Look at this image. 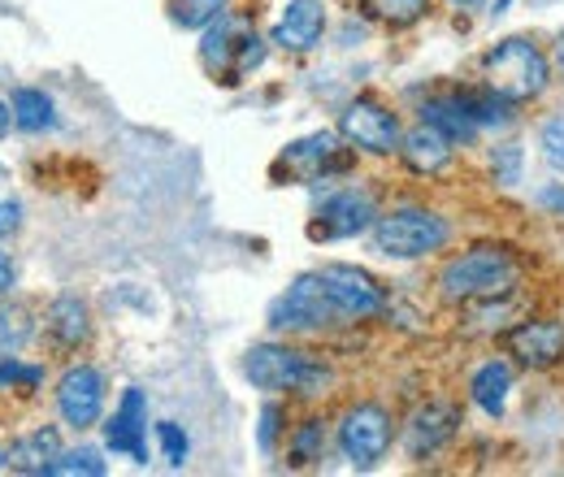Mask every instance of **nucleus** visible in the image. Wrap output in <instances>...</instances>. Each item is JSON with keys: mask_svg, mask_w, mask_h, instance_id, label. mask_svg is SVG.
I'll return each mask as SVG.
<instances>
[{"mask_svg": "<svg viewBox=\"0 0 564 477\" xmlns=\"http://www.w3.org/2000/svg\"><path fill=\"white\" fill-rule=\"evenodd\" d=\"M373 221H378V208L369 200V192H335L326 205L317 208V221H313V239H356V235H365V230H373Z\"/></svg>", "mask_w": 564, "mask_h": 477, "instance_id": "nucleus-12", "label": "nucleus"}, {"mask_svg": "<svg viewBox=\"0 0 564 477\" xmlns=\"http://www.w3.org/2000/svg\"><path fill=\"white\" fill-rule=\"evenodd\" d=\"M44 382V369L40 365H26L18 356H0V391H35Z\"/></svg>", "mask_w": 564, "mask_h": 477, "instance_id": "nucleus-25", "label": "nucleus"}, {"mask_svg": "<svg viewBox=\"0 0 564 477\" xmlns=\"http://www.w3.org/2000/svg\"><path fill=\"white\" fill-rule=\"evenodd\" d=\"M482 69H487V87H491L495 96L512 100V105L534 100L547 87V57L539 53V44L517 40V35L495 44L491 53H487V62H482Z\"/></svg>", "mask_w": 564, "mask_h": 477, "instance_id": "nucleus-5", "label": "nucleus"}, {"mask_svg": "<svg viewBox=\"0 0 564 477\" xmlns=\"http://www.w3.org/2000/svg\"><path fill=\"white\" fill-rule=\"evenodd\" d=\"M57 412L74 430L96 425L100 412H105V378H100V369H91V365L66 369L62 382H57Z\"/></svg>", "mask_w": 564, "mask_h": 477, "instance_id": "nucleus-11", "label": "nucleus"}, {"mask_svg": "<svg viewBox=\"0 0 564 477\" xmlns=\"http://www.w3.org/2000/svg\"><path fill=\"white\" fill-rule=\"evenodd\" d=\"M521 165H525L521 143H499L491 152V174L499 187H517L521 183Z\"/></svg>", "mask_w": 564, "mask_h": 477, "instance_id": "nucleus-29", "label": "nucleus"}, {"mask_svg": "<svg viewBox=\"0 0 564 477\" xmlns=\"http://www.w3.org/2000/svg\"><path fill=\"white\" fill-rule=\"evenodd\" d=\"M4 465H9V460H4V447H0V469H4Z\"/></svg>", "mask_w": 564, "mask_h": 477, "instance_id": "nucleus-36", "label": "nucleus"}, {"mask_svg": "<svg viewBox=\"0 0 564 477\" xmlns=\"http://www.w3.org/2000/svg\"><path fill=\"white\" fill-rule=\"evenodd\" d=\"M221 13H226L221 0H170V18H174V26H183V31H205Z\"/></svg>", "mask_w": 564, "mask_h": 477, "instance_id": "nucleus-24", "label": "nucleus"}, {"mask_svg": "<svg viewBox=\"0 0 564 477\" xmlns=\"http://www.w3.org/2000/svg\"><path fill=\"white\" fill-rule=\"evenodd\" d=\"M9 127H13V109H9L4 100H0V139L9 135Z\"/></svg>", "mask_w": 564, "mask_h": 477, "instance_id": "nucleus-35", "label": "nucleus"}, {"mask_svg": "<svg viewBox=\"0 0 564 477\" xmlns=\"http://www.w3.org/2000/svg\"><path fill=\"white\" fill-rule=\"evenodd\" d=\"M200 62H205V69H209L217 83L235 87V83H243L252 69L265 62V40H261L248 22H239V18H230V13H221L217 22L205 26Z\"/></svg>", "mask_w": 564, "mask_h": 477, "instance_id": "nucleus-3", "label": "nucleus"}, {"mask_svg": "<svg viewBox=\"0 0 564 477\" xmlns=\"http://www.w3.org/2000/svg\"><path fill=\"white\" fill-rule=\"evenodd\" d=\"M344 165H348V152L339 148V139L330 131L295 139V143L282 148L279 156V170H286V178H295V183H317L326 174H339Z\"/></svg>", "mask_w": 564, "mask_h": 477, "instance_id": "nucleus-10", "label": "nucleus"}, {"mask_svg": "<svg viewBox=\"0 0 564 477\" xmlns=\"http://www.w3.org/2000/svg\"><path fill=\"white\" fill-rule=\"evenodd\" d=\"M322 452H326V430H322V421H304V425L295 430V443H291V465H313V460H322Z\"/></svg>", "mask_w": 564, "mask_h": 477, "instance_id": "nucleus-28", "label": "nucleus"}, {"mask_svg": "<svg viewBox=\"0 0 564 477\" xmlns=\"http://www.w3.org/2000/svg\"><path fill=\"white\" fill-rule=\"evenodd\" d=\"M335 322H344V317H339V308H335V300H330L317 270L300 273L270 304V326L274 330H322V326H335Z\"/></svg>", "mask_w": 564, "mask_h": 477, "instance_id": "nucleus-6", "label": "nucleus"}, {"mask_svg": "<svg viewBox=\"0 0 564 477\" xmlns=\"http://www.w3.org/2000/svg\"><path fill=\"white\" fill-rule=\"evenodd\" d=\"M365 9L387 26H413L425 13V0H365Z\"/></svg>", "mask_w": 564, "mask_h": 477, "instance_id": "nucleus-27", "label": "nucleus"}, {"mask_svg": "<svg viewBox=\"0 0 564 477\" xmlns=\"http://www.w3.org/2000/svg\"><path fill=\"white\" fill-rule=\"evenodd\" d=\"M326 35V4L322 0H286L270 31V44L282 53H313Z\"/></svg>", "mask_w": 564, "mask_h": 477, "instance_id": "nucleus-13", "label": "nucleus"}, {"mask_svg": "<svg viewBox=\"0 0 564 477\" xmlns=\"http://www.w3.org/2000/svg\"><path fill=\"white\" fill-rule=\"evenodd\" d=\"M156 438H161V452H165V465H174V469H183L187 465V452H192V443H187V434L174 425V421H161L156 425Z\"/></svg>", "mask_w": 564, "mask_h": 477, "instance_id": "nucleus-30", "label": "nucleus"}, {"mask_svg": "<svg viewBox=\"0 0 564 477\" xmlns=\"http://www.w3.org/2000/svg\"><path fill=\"white\" fill-rule=\"evenodd\" d=\"M452 239V226L434 208H395L373 221V248L395 261H422Z\"/></svg>", "mask_w": 564, "mask_h": 477, "instance_id": "nucleus-4", "label": "nucleus"}, {"mask_svg": "<svg viewBox=\"0 0 564 477\" xmlns=\"http://www.w3.org/2000/svg\"><path fill=\"white\" fill-rule=\"evenodd\" d=\"M13 282H18L13 257H9V252H0V295H9V291H13Z\"/></svg>", "mask_w": 564, "mask_h": 477, "instance_id": "nucleus-34", "label": "nucleus"}, {"mask_svg": "<svg viewBox=\"0 0 564 477\" xmlns=\"http://www.w3.org/2000/svg\"><path fill=\"white\" fill-rule=\"evenodd\" d=\"M322 282L339 308L344 322H365V317H378L387 308V291L378 286V278L356 265H322Z\"/></svg>", "mask_w": 564, "mask_h": 477, "instance_id": "nucleus-9", "label": "nucleus"}, {"mask_svg": "<svg viewBox=\"0 0 564 477\" xmlns=\"http://www.w3.org/2000/svg\"><path fill=\"white\" fill-rule=\"evenodd\" d=\"M148 404H143V391H127L122 395V404L113 409L109 416V425H105V443H109V452H122V456H131L135 465L148 460Z\"/></svg>", "mask_w": 564, "mask_h": 477, "instance_id": "nucleus-14", "label": "nucleus"}, {"mask_svg": "<svg viewBox=\"0 0 564 477\" xmlns=\"http://www.w3.org/2000/svg\"><path fill=\"white\" fill-rule=\"evenodd\" d=\"M391 447V412L378 404H356L339 421V452L352 469H373Z\"/></svg>", "mask_w": 564, "mask_h": 477, "instance_id": "nucleus-7", "label": "nucleus"}, {"mask_svg": "<svg viewBox=\"0 0 564 477\" xmlns=\"http://www.w3.org/2000/svg\"><path fill=\"white\" fill-rule=\"evenodd\" d=\"M243 378L257 391H295V395H322L335 373L317 356L286 347V343H257L243 356Z\"/></svg>", "mask_w": 564, "mask_h": 477, "instance_id": "nucleus-1", "label": "nucleus"}, {"mask_svg": "<svg viewBox=\"0 0 564 477\" xmlns=\"http://www.w3.org/2000/svg\"><path fill=\"white\" fill-rule=\"evenodd\" d=\"M452 4H474V0H452Z\"/></svg>", "mask_w": 564, "mask_h": 477, "instance_id": "nucleus-37", "label": "nucleus"}, {"mask_svg": "<svg viewBox=\"0 0 564 477\" xmlns=\"http://www.w3.org/2000/svg\"><path fill=\"white\" fill-rule=\"evenodd\" d=\"M9 109H13V127H22V131H31V135L57 127V109H53V100H48L40 87H13Z\"/></svg>", "mask_w": 564, "mask_h": 477, "instance_id": "nucleus-21", "label": "nucleus"}, {"mask_svg": "<svg viewBox=\"0 0 564 477\" xmlns=\"http://www.w3.org/2000/svg\"><path fill=\"white\" fill-rule=\"evenodd\" d=\"M279 404H265L261 412V452H274V438H279Z\"/></svg>", "mask_w": 564, "mask_h": 477, "instance_id": "nucleus-32", "label": "nucleus"}, {"mask_svg": "<svg viewBox=\"0 0 564 477\" xmlns=\"http://www.w3.org/2000/svg\"><path fill=\"white\" fill-rule=\"evenodd\" d=\"M469 395H474V404L487 412V416H503L508 395H512V369H508L503 360H487V365L474 373Z\"/></svg>", "mask_w": 564, "mask_h": 477, "instance_id": "nucleus-20", "label": "nucleus"}, {"mask_svg": "<svg viewBox=\"0 0 564 477\" xmlns=\"http://www.w3.org/2000/svg\"><path fill=\"white\" fill-rule=\"evenodd\" d=\"M31 335H35L31 313L18 304H4V295H0V356H13L18 347H26Z\"/></svg>", "mask_w": 564, "mask_h": 477, "instance_id": "nucleus-23", "label": "nucleus"}, {"mask_svg": "<svg viewBox=\"0 0 564 477\" xmlns=\"http://www.w3.org/2000/svg\"><path fill=\"white\" fill-rule=\"evenodd\" d=\"M100 477L105 474V460H100V452L96 447H74V452H62L57 456V465L48 469V477Z\"/></svg>", "mask_w": 564, "mask_h": 477, "instance_id": "nucleus-26", "label": "nucleus"}, {"mask_svg": "<svg viewBox=\"0 0 564 477\" xmlns=\"http://www.w3.org/2000/svg\"><path fill=\"white\" fill-rule=\"evenodd\" d=\"M422 122H434V127H438L443 135L452 139V143H456V139H465V143H469V139L482 131V127L474 122V113L465 109V100H460V96H443V100H430V105L422 109Z\"/></svg>", "mask_w": 564, "mask_h": 477, "instance_id": "nucleus-22", "label": "nucleus"}, {"mask_svg": "<svg viewBox=\"0 0 564 477\" xmlns=\"http://www.w3.org/2000/svg\"><path fill=\"white\" fill-rule=\"evenodd\" d=\"M503 347L530 369H552L564 356V326L561 322H521L517 330L503 335Z\"/></svg>", "mask_w": 564, "mask_h": 477, "instance_id": "nucleus-15", "label": "nucleus"}, {"mask_svg": "<svg viewBox=\"0 0 564 477\" xmlns=\"http://www.w3.org/2000/svg\"><path fill=\"white\" fill-rule=\"evenodd\" d=\"M539 143H543V161H547L552 170H561V174H564V118H552V122L543 127Z\"/></svg>", "mask_w": 564, "mask_h": 477, "instance_id": "nucleus-31", "label": "nucleus"}, {"mask_svg": "<svg viewBox=\"0 0 564 477\" xmlns=\"http://www.w3.org/2000/svg\"><path fill=\"white\" fill-rule=\"evenodd\" d=\"M456 425H460V412L447 409V404H430L413 416V425H409V456L413 460H425V456H434L452 434H456Z\"/></svg>", "mask_w": 564, "mask_h": 477, "instance_id": "nucleus-18", "label": "nucleus"}, {"mask_svg": "<svg viewBox=\"0 0 564 477\" xmlns=\"http://www.w3.org/2000/svg\"><path fill=\"white\" fill-rule=\"evenodd\" d=\"M22 226V205L18 200H9V196H0V239L4 235H13Z\"/></svg>", "mask_w": 564, "mask_h": 477, "instance_id": "nucleus-33", "label": "nucleus"}, {"mask_svg": "<svg viewBox=\"0 0 564 477\" xmlns=\"http://www.w3.org/2000/svg\"><path fill=\"white\" fill-rule=\"evenodd\" d=\"M512 286H517V257L508 248H495V243L452 257L438 273V291L452 304L495 300V295H508Z\"/></svg>", "mask_w": 564, "mask_h": 477, "instance_id": "nucleus-2", "label": "nucleus"}, {"mask_svg": "<svg viewBox=\"0 0 564 477\" xmlns=\"http://www.w3.org/2000/svg\"><path fill=\"white\" fill-rule=\"evenodd\" d=\"M57 456H62V434L48 425V430H31V434H22V438H13L9 447H4V460H9V469L13 474H31V477H48V469L57 465Z\"/></svg>", "mask_w": 564, "mask_h": 477, "instance_id": "nucleus-17", "label": "nucleus"}, {"mask_svg": "<svg viewBox=\"0 0 564 477\" xmlns=\"http://www.w3.org/2000/svg\"><path fill=\"white\" fill-rule=\"evenodd\" d=\"M452 139L443 135L434 122H422V127H413L409 135L400 139V156L409 161V170H417V174H438L447 161H452Z\"/></svg>", "mask_w": 564, "mask_h": 477, "instance_id": "nucleus-19", "label": "nucleus"}, {"mask_svg": "<svg viewBox=\"0 0 564 477\" xmlns=\"http://www.w3.org/2000/svg\"><path fill=\"white\" fill-rule=\"evenodd\" d=\"M339 135L348 139L352 148H360V152L391 156V152H400V118H395L387 105L360 96V100H352V105L344 109V118H339Z\"/></svg>", "mask_w": 564, "mask_h": 477, "instance_id": "nucleus-8", "label": "nucleus"}, {"mask_svg": "<svg viewBox=\"0 0 564 477\" xmlns=\"http://www.w3.org/2000/svg\"><path fill=\"white\" fill-rule=\"evenodd\" d=\"M44 335L57 351H78L91 339V308L78 295H57L44 313Z\"/></svg>", "mask_w": 564, "mask_h": 477, "instance_id": "nucleus-16", "label": "nucleus"}, {"mask_svg": "<svg viewBox=\"0 0 564 477\" xmlns=\"http://www.w3.org/2000/svg\"><path fill=\"white\" fill-rule=\"evenodd\" d=\"M561 66H564V44H561Z\"/></svg>", "mask_w": 564, "mask_h": 477, "instance_id": "nucleus-38", "label": "nucleus"}]
</instances>
